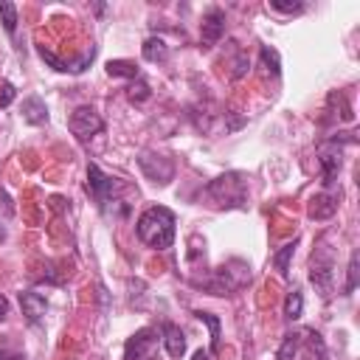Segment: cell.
<instances>
[{
    "mask_svg": "<svg viewBox=\"0 0 360 360\" xmlns=\"http://www.w3.org/2000/svg\"><path fill=\"white\" fill-rule=\"evenodd\" d=\"M135 231L143 245L155 250H166L174 242V214L166 205H152L138 217Z\"/></svg>",
    "mask_w": 360,
    "mask_h": 360,
    "instance_id": "obj_1",
    "label": "cell"
},
{
    "mask_svg": "<svg viewBox=\"0 0 360 360\" xmlns=\"http://www.w3.org/2000/svg\"><path fill=\"white\" fill-rule=\"evenodd\" d=\"M248 281H250V267L242 259H231L228 264L217 267L202 284L211 295H228V292H236L239 287H245Z\"/></svg>",
    "mask_w": 360,
    "mask_h": 360,
    "instance_id": "obj_2",
    "label": "cell"
},
{
    "mask_svg": "<svg viewBox=\"0 0 360 360\" xmlns=\"http://www.w3.org/2000/svg\"><path fill=\"white\" fill-rule=\"evenodd\" d=\"M205 191L219 208H242L248 200V186H245L242 174H236V172H228V174L211 180Z\"/></svg>",
    "mask_w": 360,
    "mask_h": 360,
    "instance_id": "obj_3",
    "label": "cell"
},
{
    "mask_svg": "<svg viewBox=\"0 0 360 360\" xmlns=\"http://www.w3.org/2000/svg\"><path fill=\"white\" fill-rule=\"evenodd\" d=\"M87 191H90V197L98 202L101 211H110V202H112V205L121 202V200L115 197V194H118V180L110 177V174H104L96 163L87 166Z\"/></svg>",
    "mask_w": 360,
    "mask_h": 360,
    "instance_id": "obj_4",
    "label": "cell"
},
{
    "mask_svg": "<svg viewBox=\"0 0 360 360\" xmlns=\"http://www.w3.org/2000/svg\"><path fill=\"white\" fill-rule=\"evenodd\" d=\"M68 127H70V132H73L79 141H87V138H93V135H98V132L104 129V121H101V115H98L90 104H82V107H76V110L70 112Z\"/></svg>",
    "mask_w": 360,
    "mask_h": 360,
    "instance_id": "obj_5",
    "label": "cell"
},
{
    "mask_svg": "<svg viewBox=\"0 0 360 360\" xmlns=\"http://www.w3.org/2000/svg\"><path fill=\"white\" fill-rule=\"evenodd\" d=\"M158 338H160V332L152 329V326L138 329V332L124 343V360H146V357H152V352H155V346H158Z\"/></svg>",
    "mask_w": 360,
    "mask_h": 360,
    "instance_id": "obj_6",
    "label": "cell"
},
{
    "mask_svg": "<svg viewBox=\"0 0 360 360\" xmlns=\"http://www.w3.org/2000/svg\"><path fill=\"white\" fill-rule=\"evenodd\" d=\"M138 166L143 169V174H146L149 180H155V183H160V186H166V183L174 177V163H172L169 158H163V155H155V152H141Z\"/></svg>",
    "mask_w": 360,
    "mask_h": 360,
    "instance_id": "obj_7",
    "label": "cell"
},
{
    "mask_svg": "<svg viewBox=\"0 0 360 360\" xmlns=\"http://www.w3.org/2000/svg\"><path fill=\"white\" fill-rule=\"evenodd\" d=\"M222 34H225V11L214 6V8H208L202 14V25H200V42H202V48L217 45Z\"/></svg>",
    "mask_w": 360,
    "mask_h": 360,
    "instance_id": "obj_8",
    "label": "cell"
},
{
    "mask_svg": "<svg viewBox=\"0 0 360 360\" xmlns=\"http://www.w3.org/2000/svg\"><path fill=\"white\" fill-rule=\"evenodd\" d=\"M160 343H163L169 357H183L186 354V335L174 323H163L160 326Z\"/></svg>",
    "mask_w": 360,
    "mask_h": 360,
    "instance_id": "obj_9",
    "label": "cell"
},
{
    "mask_svg": "<svg viewBox=\"0 0 360 360\" xmlns=\"http://www.w3.org/2000/svg\"><path fill=\"white\" fill-rule=\"evenodd\" d=\"M20 307H22V315H25L31 323H37V321L45 315L48 301H45V295H42V292L25 290V292H20Z\"/></svg>",
    "mask_w": 360,
    "mask_h": 360,
    "instance_id": "obj_10",
    "label": "cell"
},
{
    "mask_svg": "<svg viewBox=\"0 0 360 360\" xmlns=\"http://www.w3.org/2000/svg\"><path fill=\"white\" fill-rule=\"evenodd\" d=\"M318 163H321V180H323V186H332L335 177H338V172H340V149H335V146L321 149Z\"/></svg>",
    "mask_w": 360,
    "mask_h": 360,
    "instance_id": "obj_11",
    "label": "cell"
},
{
    "mask_svg": "<svg viewBox=\"0 0 360 360\" xmlns=\"http://www.w3.org/2000/svg\"><path fill=\"white\" fill-rule=\"evenodd\" d=\"M22 118H25L28 124H34V127L48 124V107H45V101H42L39 96H28V98L22 101Z\"/></svg>",
    "mask_w": 360,
    "mask_h": 360,
    "instance_id": "obj_12",
    "label": "cell"
},
{
    "mask_svg": "<svg viewBox=\"0 0 360 360\" xmlns=\"http://www.w3.org/2000/svg\"><path fill=\"white\" fill-rule=\"evenodd\" d=\"M309 278H312V284L321 290V295L326 298L329 295V290H332V262H318V259H312V270H309Z\"/></svg>",
    "mask_w": 360,
    "mask_h": 360,
    "instance_id": "obj_13",
    "label": "cell"
},
{
    "mask_svg": "<svg viewBox=\"0 0 360 360\" xmlns=\"http://www.w3.org/2000/svg\"><path fill=\"white\" fill-rule=\"evenodd\" d=\"M141 51H143V59L146 62H166V56H169V45L160 37H149Z\"/></svg>",
    "mask_w": 360,
    "mask_h": 360,
    "instance_id": "obj_14",
    "label": "cell"
},
{
    "mask_svg": "<svg viewBox=\"0 0 360 360\" xmlns=\"http://www.w3.org/2000/svg\"><path fill=\"white\" fill-rule=\"evenodd\" d=\"M335 208H338L335 197H329V194H318V197H312L309 214H312L315 219H329V217L335 214Z\"/></svg>",
    "mask_w": 360,
    "mask_h": 360,
    "instance_id": "obj_15",
    "label": "cell"
},
{
    "mask_svg": "<svg viewBox=\"0 0 360 360\" xmlns=\"http://www.w3.org/2000/svg\"><path fill=\"white\" fill-rule=\"evenodd\" d=\"M107 73L115 76V79H138V65L129 62V59H110Z\"/></svg>",
    "mask_w": 360,
    "mask_h": 360,
    "instance_id": "obj_16",
    "label": "cell"
},
{
    "mask_svg": "<svg viewBox=\"0 0 360 360\" xmlns=\"http://www.w3.org/2000/svg\"><path fill=\"white\" fill-rule=\"evenodd\" d=\"M301 312H304V295H301V290L295 287V290H290L287 298H284V315H287L290 321H295V318H301Z\"/></svg>",
    "mask_w": 360,
    "mask_h": 360,
    "instance_id": "obj_17",
    "label": "cell"
},
{
    "mask_svg": "<svg viewBox=\"0 0 360 360\" xmlns=\"http://www.w3.org/2000/svg\"><path fill=\"white\" fill-rule=\"evenodd\" d=\"M295 245H298V242L292 239V242H287V245L273 256V264H276V270H278L281 276H287V273H290V259H292V253H295Z\"/></svg>",
    "mask_w": 360,
    "mask_h": 360,
    "instance_id": "obj_18",
    "label": "cell"
},
{
    "mask_svg": "<svg viewBox=\"0 0 360 360\" xmlns=\"http://www.w3.org/2000/svg\"><path fill=\"white\" fill-rule=\"evenodd\" d=\"M0 20H3V28L8 34H14V28H17V6L8 3V0H0Z\"/></svg>",
    "mask_w": 360,
    "mask_h": 360,
    "instance_id": "obj_19",
    "label": "cell"
},
{
    "mask_svg": "<svg viewBox=\"0 0 360 360\" xmlns=\"http://www.w3.org/2000/svg\"><path fill=\"white\" fill-rule=\"evenodd\" d=\"M194 315H197V321L208 323V329H211V352H217L219 349V321L211 312H194Z\"/></svg>",
    "mask_w": 360,
    "mask_h": 360,
    "instance_id": "obj_20",
    "label": "cell"
},
{
    "mask_svg": "<svg viewBox=\"0 0 360 360\" xmlns=\"http://www.w3.org/2000/svg\"><path fill=\"white\" fill-rule=\"evenodd\" d=\"M295 352H298V335L292 332V335H287V338H284V343H281V349H278L276 360H295Z\"/></svg>",
    "mask_w": 360,
    "mask_h": 360,
    "instance_id": "obj_21",
    "label": "cell"
},
{
    "mask_svg": "<svg viewBox=\"0 0 360 360\" xmlns=\"http://www.w3.org/2000/svg\"><path fill=\"white\" fill-rule=\"evenodd\" d=\"M127 96H129V101L141 104V101H146V98H149V84H146V82H141V79H138V82H132Z\"/></svg>",
    "mask_w": 360,
    "mask_h": 360,
    "instance_id": "obj_22",
    "label": "cell"
},
{
    "mask_svg": "<svg viewBox=\"0 0 360 360\" xmlns=\"http://www.w3.org/2000/svg\"><path fill=\"white\" fill-rule=\"evenodd\" d=\"M259 56H262V65H264V68H267L273 76H278V53H276L273 48H267V45H264Z\"/></svg>",
    "mask_w": 360,
    "mask_h": 360,
    "instance_id": "obj_23",
    "label": "cell"
},
{
    "mask_svg": "<svg viewBox=\"0 0 360 360\" xmlns=\"http://www.w3.org/2000/svg\"><path fill=\"white\" fill-rule=\"evenodd\" d=\"M270 8L278 14H301L304 3H281V0H270Z\"/></svg>",
    "mask_w": 360,
    "mask_h": 360,
    "instance_id": "obj_24",
    "label": "cell"
},
{
    "mask_svg": "<svg viewBox=\"0 0 360 360\" xmlns=\"http://www.w3.org/2000/svg\"><path fill=\"white\" fill-rule=\"evenodd\" d=\"M354 287H357V253H352V259H349V281H346L343 292L349 295Z\"/></svg>",
    "mask_w": 360,
    "mask_h": 360,
    "instance_id": "obj_25",
    "label": "cell"
},
{
    "mask_svg": "<svg viewBox=\"0 0 360 360\" xmlns=\"http://www.w3.org/2000/svg\"><path fill=\"white\" fill-rule=\"evenodd\" d=\"M14 98V84L11 82H3V93H0V107H8Z\"/></svg>",
    "mask_w": 360,
    "mask_h": 360,
    "instance_id": "obj_26",
    "label": "cell"
},
{
    "mask_svg": "<svg viewBox=\"0 0 360 360\" xmlns=\"http://www.w3.org/2000/svg\"><path fill=\"white\" fill-rule=\"evenodd\" d=\"M6 315H8V301L6 295H0V321H6Z\"/></svg>",
    "mask_w": 360,
    "mask_h": 360,
    "instance_id": "obj_27",
    "label": "cell"
},
{
    "mask_svg": "<svg viewBox=\"0 0 360 360\" xmlns=\"http://www.w3.org/2000/svg\"><path fill=\"white\" fill-rule=\"evenodd\" d=\"M191 360H211V357H208V352H202V349H200V352H197Z\"/></svg>",
    "mask_w": 360,
    "mask_h": 360,
    "instance_id": "obj_28",
    "label": "cell"
},
{
    "mask_svg": "<svg viewBox=\"0 0 360 360\" xmlns=\"http://www.w3.org/2000/svg\"><path fill=\"white\" fill-rule=\"evenodd\" d=\"M0 360H25V357H17V354H6V352H0Z\"/></svg>",
    "mask_w": 360,
    "mask_h": 360,
    "instance_id": "obj_29",
    "label": "cell"
},
{
    "mask_svg": "<svg viewBox=\"0 0 360 360\" xmlns=\"http://www.w3.org/2000/svg\"><path fill=\"white\" fill-rule=\"evenodd\" d=\"M3 236H6V233H3V228H0V239H3Z\"/></svg>",
    "mask_w": 360,
    "mask_h": 360,
    "instance_id": "obj_30",
    "label": "cell"
},
{
    "mask_svg": "<svg viewBox=\"0 0 360 360\" xmlns=\"http://www.w3.org/2000/svg\"><path fill=\"white\" fill-rule=\"evenodd\" d=\"M146 360H152V357H146Z\"/></svg>",
    "mask_w": 360,
    "mask_h": 360,
    "instance_id": "obj_31",
    "label": "cell"
}]
</instances>
